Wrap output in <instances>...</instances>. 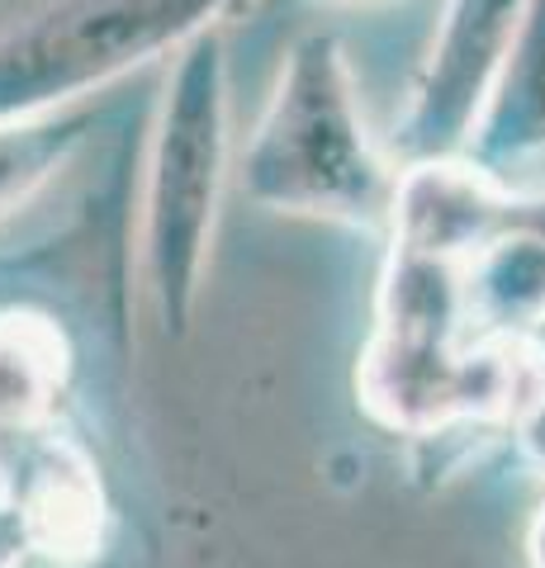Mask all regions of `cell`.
I'll return each mask as SVG.
<instances>
[{
	"label": "cell",
	"instance_id": "cell-8",
	"mask_svg": "<svg viewBox=\"0 0 545 568\" xmlns=\"http://www.w3.org/2000/svg\"><path fill=\"white\" fill-rule=\"evenodd\" d=\"M465 304L480 342H536L545 323V242L503 223L465 261Z\"/></svg>",
	"mask_w": 545,
	"mask_h": 568
},
{
	"label": "cell",
	"instance_id": "cell-14",
	"mask_svg": "<svg viewBox=\"0 0 545 568\" xmlns=\"http://www.w3.org/2000/svg\"><path fill=\"white\" fill-rule=\"evenodd\" d=\"M526 564H532V568H545V503L536 507L532 526H526Z\"/></svg>",
	"mask_w": 545,
	"mask_h": 568
},
{
	"label": "cell",
	"instance_id": "cell-9",
	"mask_svg": "<svg viewBox=\"0 0 545 568\" xmlns=\"http://www.w3.org/2000/svg\"><path fill=\"white\" fill-rule=\"evenodd\" d=\"M72 355L43 313H0V436H58Z\"/></svg>",
	"mask_w": 545,
	"mask_h": 568
},
{
	"label": "cell",
	"instance_id": "cell-15",
	"mask_svg": "<svg viewBox=\"0 0 545 568\" xmlns=\"http://www.w3.org/2000/svg\"><path fill=\"white\" fill-rule=\"evenodd\" d=\"M271 6H285V0H271ZM361 6H390V0H361Z\"/></svg>",
	"mask_w": 545,
	"mask_h": 568
},
{
	"label": "cell",
	"instance_id": "cell-6",
	"mask_svg": "<svg viewBox=\"0 0 545 568\" xmlns=\"http://www.w3.org/2000/svg\"><path fill=\"white\" fill-rule=\"evenodd\" d=\"M461 156L498 181L545 156V0H532L526 10Z\"/></svg>",
	"mask_w": 545,
	"mask_h": 568
},
{
	"label": "cell",
	"instance_id": "cell-10",
	"mask_svg": "<svg viewBox=\"0 0 545 568\" xmlns=\"http://www.w3.org/2000/svg\"><path fill=\"white\" fill-rule=\"evenodd\" d=\"M95 133V110L77 104L62 114L0 123V213L20 209L39 185H48Z\"/></svg>",
	"mask_w": 545,
	"mask_h": 568
},
{
	"label": "cell",
	"instance_id": "cell-11",
	"mask_svg": "<svg viewBox=\"0 0 545 568\" xmlns=\"http://www.w3.org/2000/svg\"><path fill=\"white\" fill-rule=\"evenodd\" d=\"M513 436H517V450H522L526 465L545 474V384L526 398V407L513 417Z\"/></svg>",
	"mask_w": 545,
	"mask_h": 568
},
{
	"label": "cell",
	"instance_id": "cell-2",
	"mask_svg": "<svg viewBox=\"0 0 545 568\" xmlns=\"http://www.w3.org/2000/svg\"><path fill=\"white\" fill-rule=\"evenodd\" d=\"M238 175L242 194L271 213L390 233L398 166L365 129L346 52L332 33H304L285 52Z\"/></svg>",
	"mask_w": 545,
	"mask_h": 568
},
{
	"label": "cell",
	"instance_id": "cell-4",
	"mask_svg": "<svg viewBox=\"0 0 545 568\" xmlns=\"http://www.w3.org/2000/svg\"><path fill=\"white\" fill-rule=\"evenodd\" d=\"M252 0H48L0 33V123L77 110Z\"/></svg>",
	"mask_w": 545,
	"mask_h": 568
},
{
	"label": "cell",
	"instance_id": "cell-7",
	"mask_svg": "<svg viewBox=\"0 0 545 568\" xmlns=\"http://www.w3.org/2000/svg\"><path fill=\"white\" fill-rule=\"evenodd\" d=\"M14 507L24 511L33 555L43 559H91L100 545L104 497L100 478L67 436H43L29 459L24 484L14 488Z\"/></svg>",
	"mask_w": 545,
	"mask_h": 568
},
{
	"label": "cell",
	"instance_id": "cell-5",
	"mask_svg": "<svg viewBox=\"0 0 545 568\" xmlns=\"http://www.w3.org/2000/svg\"><path fill=\"white\" fill-rule=\"evenodd\" d=\"M532 0H446L436 39L427 48L408 110L398 119V162H446L461 156L480 119L498 67L513 48Z\"/></svg>",
	"mask_w": 545,
	"mask_h": 568
},
{
	"label": "cell",
	"instance_id": "cell-12",
	"mask_svg": "<svg viewBox=\"0 0 545 568\" xmlns=\"http://www.w3.org/2000/svg\"><path fill=\"white\" fill-rule=\"evenodd\" d=\"M526 227V233H536L545 242V190L536 194H526V190H513V185H503L498 194V227Z\"/></svg>",
	"mask_w": 545,
	"mask_h": 568
},
{
	"label": "cell",
	"instance_id": "cell-13",
	"mask_svg": "<svg viewBox=\"0 0 545 568\" xmlns=\"http://www.w3.org/2000/svg\"><path fill=\"white\" fill-rule=\"evenodd\" d=\"M29 555H33V540H29L24 511L14 507V497L0 493V568H20Z\"/></svg>",
	"mask_w": 545,
	"mask_h": 568
},
{
	"label": "cell",
	"instance_id": "cell-1",
	"mask_svg": "<svg viewBox=\"0 0 545 568\" xmlns=\"http://www.w3.org/2000/svg\"><path fill=\"white\" fill-rule=\"evenodd\" d=\"M545 384L536 342H480L470 332L465 261L390 246L375 332L356 365L361 407L403 436L455 426H513Z\"/></svg>",
	"mask_w": 545,
	"mask_h": 568
},
{
	"label": "cell",
	"instance_id": "cell-3",
	"mask_svg": "<svg viewBox=\"0 0 545 568\" xmlns=\"http://www.w3.org/2000/svg\"><path fill=\"white\" fill-rule=\"evenodd\" d=\"M228 185V52L204 33L175 52L143 162V284L157 323L181 342L195 323L204 271L214 256Z\"/></svg>",
	"mask_w": 545,
	"mask_h": 568
}]
</instances>
